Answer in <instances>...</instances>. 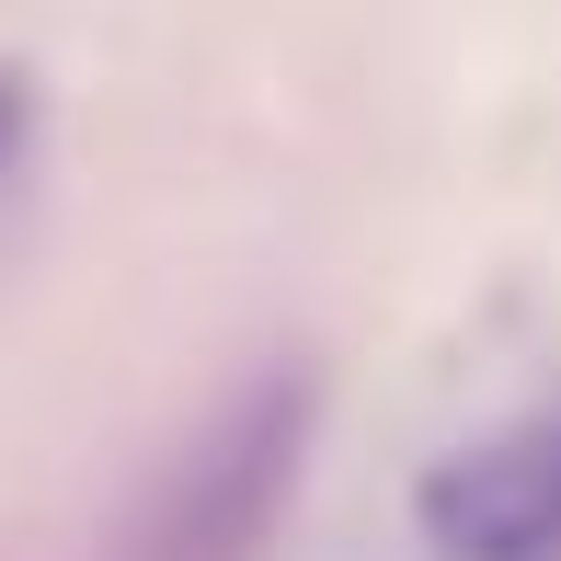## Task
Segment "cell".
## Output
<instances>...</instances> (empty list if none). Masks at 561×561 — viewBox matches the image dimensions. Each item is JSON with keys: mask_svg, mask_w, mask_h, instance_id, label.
Wrapping results in <instances>:
<instances>
[{"mask_svg": "<svg viewBox=\"0 0 561 561\" xmlns=\"http://www.w3.org/2000/svg\"><path fill=\"white\" fill-rule=\"evenodd\" d=\"M310 413H321V378L310 367H264L229 413H207L184 436V458L161 470L126 561H264L298 470H310Z\"/></svg>", "mask_w": 561, "mask_h": 561, "instance_id": "6da1fadb", "label": "cell"}, {"mask_svg": "<svg viewBox=\"0 0 561 561\" xmlns=\"http://www.w3.org/2000/svg\"><path fill=\"white\" fill-rule=\"evenodd\" d=\"M413 539L436 561H561V413H504L424 458Z\"/></svg>", "mask_w": 561, "mask_h": 561, "instance_id": "7a4b0ae2", "label": "cell"}, {"mask_svg": "<svg viewBox=\"0 0 561 561\" xmlns=\"http://www.w3.org/2000/svg\"><path fill=\"white\" fill-rule=\"evenodd\" d=\"M23 149H35V69H0V184L23 172Z\"/></svg>", "mask_w": 561, "mask_h": 561, "instance_id": "3957f363", "label": "cell"}]
</instances>
